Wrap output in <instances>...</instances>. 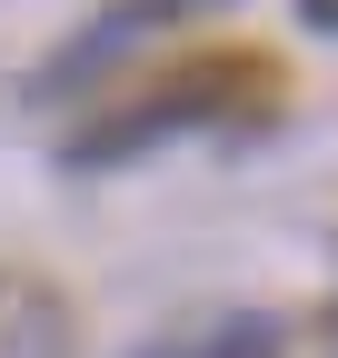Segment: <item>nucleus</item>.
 I'll return each mask as SVG.
<instances>
[{
  "mask_svg": "<svg viewBox=\"0 0 338 358\" xmlns=\"http://www.w3.org/2000/svg\"><path fill=\"white\" fill-rule=\"evenodd\" d=\"M229 80H249V70H189V80H169V100H149V110H130V120L90 129L70 159H119V150H140V140H159V129H179V120H209Z\"/></svg>",
  "mask_w": 338,
  "mask_h": 358,
  "instance_id": "f257e3e1",
  "label": "nucleus"
},
{
  "mask_svg": "<svg viewBox=\"0 0 338 358\" xmlns=\"http://www.w3.org/2000/svg\"><path fill=\"white\" fill-rule=\"evenodd\" d=\"M159 20H169V0H119V10H110L100 30H80L70 50L50 60V80H40V90H70V80H90V70H110V60H130L140 40L159 30Z\"/></svg>",
  "mask_w": 338,
  "mask_h": 358,
  "instance_id": "f03ea898",
  "label": "nucleus"
},
{
  "mask_svg": "<svg viewBox=\"0 0 338 358\" xmlns=\"http://www.w3.org/2000/svg\"><path fill=\"white\" fill-rule=\"evenodd\" d=\"M140 358H279V319H219L199 338H159Z\"/></svg>",
  "mask_w": 338,
  "mask_h": 358,
  "instance_id": "7ed1b4c3",
  "label": "nucleus"
},
{
  "mask_svg": "<svg viewBox=\"0 0 338 358\" xmlns=\"http://www.w3.org/2000/svg\"><path fill=\"white\" fill-rule=\"evenodd\" d=\"M299 20H309V30H328V40H338V0H299Z\"/></svg>",
  "mask_w": 338,
  "mask_h": 358,
  "instance_id": "20e7f679",
  "label": "nucleus"
}]
</instances>
